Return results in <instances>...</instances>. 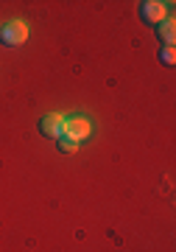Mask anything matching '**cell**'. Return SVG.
Returning a JSON list of instances; mask_svg holds the SVG:
<instances>
[{"label":"cell","mask_w":176,"mask_h":252,"mask_svg":"<svg viewBox=\"0 0 176 252\" xmlns=\"http://www.w3.org/2000/svg\"><path fill=\"white\" fill-rule=\"evenodd\" d=\"M28 39V26L23 23V20H11V23H6V26L0 28V42L9 48H17L23 45Z\"/></svg>","instance_id":"obj_1"},{"label":"cell","mask_w":176,"mask_h":252,"mask_svg":"<svg viewBox=\"0 0 176 252\" xmlns=\"http://www.w3.org/2000/svg\"><path fill=\"white\" fill-rule=\"evenodd\" d=\"M89 132H92V124H89L87 118L76 115V118H67V121H64L62 137H67V140H73V143H81V140L89 137Z\"/></svg>","instance_id":"obj_2"},{"label":"cell","mask_w":176,"mask_h":252,"mask_svg":"<svg viewBox=\"0 0 176 252\" xmlns=\"http://www.w3.org/2000/svg\"><path fill=\"white\" fill-rule=\"evenodd\" d=\"M165 14H168V6L165 3H157V0H146L140 6V17L146 23H151V26H159L165 20Z\"/></svg>","instance_id":"obj_3"},{"label":"cell","mask_w":176,"mask_h":252,"mask_svg":"<svg viewBox=\"0 0 176 252\" xmlns=\"http://www.w3.org/2000/svg\"><path fill=\"white\" fill-rule=\"evenodd\" d=\"M39 132H42L45 137H62V132H64V118L56 115V112H51V115H42V118H39Z\"/></svg>","instance_id":"obj_4"},{"label":"cell","mask_w":176,"mask_h":252,"mask_svg":"<svg viewBox=\"0 0 176 252\" xmlns=\"http://www.w3.org/2000/svg\"><path fill=\"white\" fill-rule=\"evenodd\" d=\"M157 36L162 39V42H168V48L174 45V39H176V28H174V20H162L157 28Z\"/></svg>","instance_id":"obj_5"},{"label":"cell","mask_w":176,"mask_h":252,"mask_svg":"<svg viewBox=\"0 0 176 252\" xmlns=\"http://www.w3.org/2000/svg\"><path fill=\"white\" fill-rule=\"evenodd\" d=\"M159 59H162V64H174L176 62L174 48H162V51H159Z\"/></svg>","instance_id":"obj_6"},{"label":"cell","mask_w":176,"mask_h":252,"mask_svg":"<svg viewBox=\"0 0 176 252\" xmlns=\"http://www.w3.org/2000/svg\"><path fill=\"white\" fill-rule=\"evenodd\" d=\"M59 149H62L64 154H73L76 149H79V143H73V140H67V137H59Z\"/></svg>","instance_id":"obj_7"}]
</instances>
